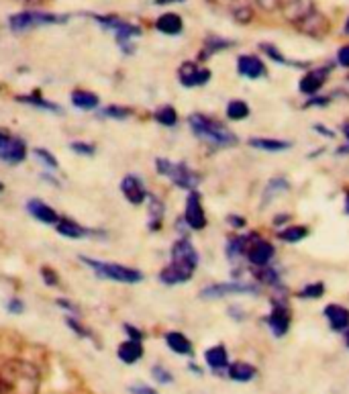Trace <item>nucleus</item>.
<instances>
[{"label":"nucleus","mask_w":349,"mask_h":394,"mask_svg":"<svg viewBox=\"0 0 349 394\" xmlns=\"http://www.w3.org/2000/svg\"><path fill=\"white\" fill-rule=\"evenodd\" d=\"M41 372L27 360H6L0 366V394H39Z\"/></svg>","instance_id":"f257e3e1"},{"label":"nucleus","mask_w":349,"mask_h":394,"mask_svg":"<svg viewBox=\"0 0 349 394\" xmlns=\"http://www.w3.org/2000/svg\"><path fill=\"white\" fill-rule=\"evenodd\" d=\"M198 268V251L188 237H180L172 245V259L160 272V280L168 286L188 282Z\"/></svg>","instance_id":"f03ea898"},{"label":"nucleus","mask_w":349,"mask_h":394,"mask_svg":"<svg viewBox=\"0 0 349 394\" xmlns=\"http://www.w3.org/2000/svg\"><path fill=\"white\" fill-rule=\"evenodd\" d=\"M282 12L288 23L311 37H325L329 31V21L321 10H317L313 0H284Z\"/></svg>","instance_id":"7ed1b4c3"},{"label":"nucleus","mask_w":349,"mask_h":394,"mask_svg":"<svg viewBox=\"0 0 349 394\" xmlns=\"http://www.w3.org/2000/svg\"><path fill=\"white\" fill-rule=\"evenodd\" d=\"M188 125H190V131L200 139L204 141L206 146L210 148H217V150H227V148H235L239 143V137L229 129L225 127L221 121L213 119V117H206V115H190L188 117Z\"/></svg>","instance_id":"20e7f679"},{"label":"nucleus","mask_w":349,"mask_h":394,"mask_svg":"<svg viewBox=\"0 0 349 394\" xmlns=\"http://www.w3.org/2000/svg\"><path fill=\"white\" fill-rule=\"evenodd\" d=\"M80 262H84L88 268H92L96 272V276L112 280V282H121V284H137L143 280L141 270L137 268H127L121 264H108V262H98L94 257L88 255H80Z\"/></svg>","instance_id":"39448f33"},{"label":"nucleus","mask_w":349,"mask_h":394,"mask_svg":"<svg viewBox=\"0 0 349 394\" xmlns=\"http://www.w3.org/2000/svg\"><path fill=\"white\" fill-rule=\"evenodd\" d=\"M156 170H158V174L172 180V184H176L178 188L188 190V192L196 190L200 184V176L194 170H190L186 163H174L170 159L158 158L156 159Z\"/></svg>","instance_id":"423d86ee"},{"label":"nucleus","mask_w":349,"mask_h":394,"mask_svg":"<svg viewBox=\"0 0 349 394\" xmlns=\"http://www.w3.org/2000/svg\"><path fill=\"white\" fill-rule=\"evenodd\" d=\"M62 23H68V16L43 12V10H23V12H16L8 19V27L14 33H23L29 29L45 27V25H62Z\"/></svg>","instance_id":"0eeeda50"},{"label":"nucleus","mask_w":349,"mask_h":394,"mask_svg":"<svg viewBox=\"0 0 349 394\" xmlns=\"http://www.w3.org/2000/svg\"><path fill=\"white\" fill-rule=\"evenodd\" d=\"M269 305L272 309H269V315L265 316V325L269 327L274 337H284L290 329V309H288V301L282 286L274 290Z\"/></svg>","instance_id":"6e6552de"},{"label":"nucleus","mask_w":349,"mask_h":394,"mask_svg":"<svg viewBox=\"0 0 349 394\" xmlns=\"http://www.w3.org/2000/svg\"><path fill=\"white\" fill-rule=\"evenodd\" d=\"M94 21L100 23L104 29H108V31L115 33V37H117V41H119V45L123 47L125 54H133V47H129V41H131L133 37H139V35H141V27H137V25H133V23H127V21H123V19H119V16H112V14H108V16H98V14H94Z\"/></svg>","instance_id":"1a4fd4ad"},{"label":"nucleus","mask_w":349,"mask_h":394,"mask_svg":"<svg viewBox=\"0 0 349 394\" xmlns=\"http://www.w3.org/2000/svg\"><path fill=\"white\" fill-rule=\"evenodd\" d=\"M208 6L221 14L231 16L239 25H248L254 19V8L248 0H208Z\"/></svg>","instance_id":"9d476101"},{"label":"nucleus","mask_w":349,"mask_h":394,"mask_svg":"<svg viewBox=\"0 0 349 394\" xmlns=\"http://www.w3.org/2000/svg\"><path fill=\"white\" fill-rule=\"evenodd\" d=\"M229 294H258V286L252 284V282H243V280L213 284V286L202 288L200 299H223V297H229Z\"/></svg>","instance_id":"9b49d317"},{"label":"nucleus","mask_w":349,"mask_h":394,"mask_svg":"<svg viewBox=\"0 0 349 394\" xmlns=\"http://www.w3.org/2000/svg\"><path fill=\"white\" fill-rule=\"evenodd\" d=\"M274 253H276V249H274V245L267 239H263L260 233H252L248 251H245L250 264H254L256 268H265V266L272 264Z\"/></svg>","instance_id":"f8f14e48"},{"label":"nucleus","mask_w":349,"mask_h":394,"mask_svg":"<svg viewBox=\"0 0 349 394\" xmlns=\"http://www.w3.org/2000/svg\"><path fill=\"white\" fill-rule=\"evenodd\" d=\"M184 223H186L190 229H194V231H200V229L206 227V215H204L202 198H200V192H198V190L188 192L186 209H184Z\"/></svg>","instance_id":"ddd939ff"},{"label":"nucleus","mask_w":349,"mask_h":394,"mask_svg":"<svg viewBox=\"0 0 349 394\" xmlns=\"http://www.w3.org/2000/svg\"><path fill=\"white\" fill-rule=\"evenodd\" d=\"M331 70H333V64H331V66H321V68L309 70V72L300 78V82H298V90H300L304 96H309V98L315 96V94L327 84Z\"/></svg>","instance_id":"4468645a"},{"label":"nucleus","mask_w":349,"mask_h":394,"mask_svg":"<svg viewBox=\"0 0 349 394\" xmlns=\"http://www.w3.org/2000/svg\"><path fill=\"white\" fill-rule=\"evenodd\" d=\"M210 70L208 68H200L196 62H184L178 68V80L184 88H196V86H204L210 80Z\"/></svg>","instance_id":"2eb2a0df"},{"label":"nucleus","mask_w":349,"mask_h":394,"mask_svg":"<svg viewBox=\"0 0 349 394\" xmlns=\"http://www.w3.org/2000/svg\"><path fill=\"white\" fill-rule=\"evenodd\" d=\"M121 192H123V196L127 198V202H131V205H135V207L143 205L145 198H147V188L143 186L141 178H139V176H133V174L127 176V178L121 182Z\"/></svg>","instance_id":"dca6fc26"},{"label":"nucleus","mask_w":349,"mask_h":394,"mask_svg":"<svg viewBox=\"0 0 349 394\" xmlns=\"http://www.w3.org/2000/svg\"><path fill=\"white\" fill-rule=\"evenodd\" d=\"M237 72H239V76L248 80H260L267 76V68L258 56H239Z\"/></svg>","instance_id":"f3484780"},{"label":"nucleus","mask_w":349,"mask_h":394,"mask_svg":"<svg viewBox=\"0 0 349 394\" xmlns=\"http://www.w3.org/2000/svg\"><path fill=\"white\" fill-rule=\"evenodd\" d=\"M27 158V146L23 139L16 137H8L2 146H0V159L6 163H21Z\"/></svg>","instance_id":"a211bd4d"},{"label":"nucleus","mask_w":349,"mask_h":394,"mask_svg":"<svg viewBox=\"0 0 349 394\" xmlns=\"http://www.w3.org/2000/svg\"><path fill=\"white\" fill-rule=\"evenodd\" d=\"M27 211H29L37 221H41V223H45V225H58V223H60V215H58L49 205H45V202L39 200V198L29 200V202H27Z\"/></svg>","instance_id":"6ab92c4d"},{"label":"nucleus","mask_w":349,"mask_h":394,"mask_svg":"<svg viewBox=\"0 0 349 394\" xmlns=\"http://www.w3.org/2000/svg\"><path fill=\"white\" fill-rule=\"evenodd\" d=\"M233 45H235V41H231V39H223V37H217V35H208V37L204 39V43H202V49H200L198 60H200V62H206V60L213 58L215 54L225 51V49H229V47H233Z\"/></svg>","instance_id":"aec40b11"},{"label":"nucleus","mask_w":349,"mask_h":394,"mask_svg":"<svg viewBox=\"0 0 349 394\" xmlns=\"http://www.w3.org/2000/svg\"><path fill=\"white\" fill-rule=\"evenodd\" d=\"M204 362L213 372H223L229 368V354L225 345H213L204 351Z\"/></svg>","instance_id":"412c9836"},{"label":"nucleus","mask_w":349,"mask_h":394,"mask_svg":"<svg viewBox=\"0 0 349 394\" xmlns=\"http://www.w3.org/2000/svg\"><path fill=\"white\" fill-rule=\"evenodd\" d=\"M325 316L333 331H348L349 329V309L344 305H327Z\"/></svg>","instance_id":"4be33fe9"},{"label":"nucleus","mask_w":349,"mask_h":394,"mask_svg":"<svg viewBox=\"0 0 349 394\" xmlns=\"http://www.w3.org/2000/svg\"><path fill=\"white\" fill-rule=\"evenodd\" d=\"M156 29L164 35H180L184 29V21L180 14L176 12H164L162 16H158L156 21Z\"/></svg>","instance_id":"5701e85b"},{"label":"nucleus","mask_w":349,"mask_h":394,"mask_svg":"<svg viewBox=\"0 0 349 394\" xmlns=\"http://www.w3.org/2000/svg\"><path fill=\"white\" fill-rule=\"evenodd\" d=\"M117 356H119V360L125 362V364H135V362H139V360L143 358V345H141V341L127 339V341H123V343L119 345Z\"/></svg>","instance_id":"b1692460"},{"label":"nucleus","mask_w":349,"mask_h":394,"mask_svg":"<svg viewBox=\"0 0 349 394\" xmlns=\"http://www.w3.org/2000/svg\"><path fill=\"white\" fill-rule=\"evenodd\" d=\"M288 190H290V182H288L286 178H282V176L272 178V180L265 184V188H263L262 207H265L267 202H274L278 196H282V194L288 192Z\"/></svg>","instance_id":"393cba45"},{"label":"nucleus","mask_w":349,"mask_h":394,"mask_svg":"<svg viewBox=\"0 0 349 394\" xmlns=\"http://www.w3.org/2000/svg\"><path fill=\"white\" fill-rule=\"evenodd\" d=\"M58 233L68 239H82L86 235H96V231H90L86 227H82L80 223L72 221V219H60V223L56 225Z\"/></svg>","instance_id":"a878e982"},{"label":"nucleus","mask_w":349,"mask_h":394,"mask_svg":"<svg viewBox=\"0 0 349 394\" xmlns=\"http://www.w3.org/2000/svg\"><path fill=\"white\" fill-rule=\"evenodd\" d=\"M166 343H168V347H170L174 354H178V356H192V351H194L192 341H190L184 333H180V331L166 333Z\"/></svg>","instance_id":"bb28decb"},{"label":"nucleus","mask_w":349,"mask_h":394,"mask_svg":"<svg viewBox=\"0 0 349 394\" xmlns=\"http://www.w3.org/2000/svg\"><path fill=\"white\" fill-rule=\"evenodd\" d=\"M227 374L235 382H250V380L256 378L258 370L252 364H248V362H235V364H229Z\"/></svg>","instance_id":"cd10ccee"},{"label":"nucleus","mask_w":349,"mask_h":394,"mask_svg":"<svg viewBox=\"0 0 349 394\" xmlns=\"http://www.w3.org/2000/svg\"><path fill=\"white\" fill-rule=\"evenodd\" d=\"M250 237H252V233H248V235L231 237V239L227 241L225 253H227L229 262H237L239 257H243V255H245L248 245H250Z\"/></svg>","instance_id":"c85d7f7f"},{"label":"nucleus","mask_w":349,"mask_h":394,"mask_svg":"<svg viewBox=\"0 0 349 394\" xmlns=\"http://www.w3.org/2000/svg\"><path fill=\"white\" fill-rule=\"evenodd\" d=\"M16 102L31 104V106H35V108H43V111H51V113H62V106H60V104H56V102H51V100H45L39 92L16 96Z\"/></svg>","instance_id":"c756f323"},{"label":"nucleus","mask_w":349,"mask_h":394,"mask_svg":"<svg viewBox=\"0 0 349 394\" xmlns=\"http://www.w3.org/2000/svg\"><path fill=\"white\" fill-rule=\"evenodd\" d=\"M260 49H262L263 54L272 60V62H276V64H280V66H292V68H309V62H292V60H288L286 56H282L280 54V49L274 45V43H262L260 45Z\"/></svg>","instance_id":"7c9ffc66"},{"label":"nucleus","mask_w":349,"mask_h":394,"mask_svg":"<svg viewBox=\"0 0 349 394\" xmlns=\"http://www.w3.org/2000/svg\"><path fill=\"white\" fill-rule=\"evenodd\" d=\"M250 146L256 148V150H262V152H284V150H290V148H292L290 141H284V139H267V137H252V139H250Z\"/></svg>","instance_id":"2f4dec72"},{"label":"nucleus","mask_w":349,"mask_h":394,"mask_svg":"<svg viewBox=\"0 0 349 394\" xmlns=\"http://www.w3.org/2000/svg\"><path fill=\"white\" fill-rule=\"evenodd\" d=\"M147 198H149V229L160 231L162 221H164V202L149 192H147Z\"/></svg>","instance_id":"473e14b6"},{"label":"nucleus","mask_w":349,"mask_h":394,"mask_svg":"<svg viewBox=\"0 0 349 394\" xmlns=\"http://www.w3.org/2000/svg\"><path fill=\"white\" fill-rule=\"evenodd\" d=\"M72 104L82 111H92L98 106V96L86 90H76V92H72Z\"/></svg>","instance_id":"72a5a7b5"},{"label":"nucleus","mask_w":349,"mask_h":394,"mask_svg":"<svg viewBox=\"0 0 349 394\" xmlns=\"http://www.w3.org/2000/svg\"><path fill=\"white\" fill-rule=\"evenodd\" d=\"M256 278H258L262 284L269 286V288H280V286H282V276H280V272H278V270H274L272 266L258 268Z\"/></svg>","instance_id":"f704fd0d"},{"label":"nucleus","mask_w":349,"mask_h":394,"mask_svg":"<svg viewBox=\"0 0 349 394\" xmlns=\"http://www.w3.org/2000/svg\"><path fill=\"white\" fill-rule=\"evenodd\" d=\"M306 235H309V227H304V225H292V227L278 231V239L284 243H298Z\"/></svg>","instance_id":"c9c22d12"},{"label":"nucleus","mask_w":349,"mask_h":394,"mask_svg":"<svg viewBox=\"0 0 349 394\" xmlns=\"http://www.w3.org/2000/svg\"><path fill=\"white\" fill-rule=\"evenodd\" d=\"M250 113L252 111H250V104L245 100H231L227 104V117L231 121H243V119L250 117Z\"/></svg>","instance_id":"e433bc0d"},{"label":"nucleus","mask_w":349,"mask_h":394,"mask_svg":"<svg viewBox=\"0 0 349 394\" xmlns=\"http://www.w3.org/2000/svg\"><path fill=\"white\" fill-rule=\"evenodd\" d=\"M154 119H156L160 125H164V127H174L176 123H178V113H176L174 106L166 104V106H160V108L154 113Z\"/></svg>","instance_id":"4c0bfd02"},{"label":"nucleus","mask_w":349,"mask_h":394,"mask_svg":"<svg viewBox=\"0 0 349 394\" xmlns=\"http://www.w3.org/2000/svg\"><path fill=\"white\" fill-rule=\"evenodd\" d=\"M100 115H102V117H108V119H129V117H131V108L119 106V104H110V106L102 108Z\"/></svg>","instance_id":"58836bf2"},{"label":"nucleus","mask_w":349,"mask_h":394,"mask_svg":"<svg viewBox=\"0 0 349 394\" xmlns=\"http://www.w3.org/2000/svg\"><path fill=\"white\" fill-rule=\"evenodd\" d=\"M325 294V284L323 282H313V284H306L300 292H298V297L300 299H321Z\"/></svg>","instance_id":"ea45409f"},{"label":"nucleus","mask_w":349,"mask_h":394,"mask_svg":"<svg viewBox=\"0 0 349 394\" xmlns=\"http://www.w3.org/2000/svg\"><path fill=\"white\" fill-rule=\"evenodd\" d=\"M152 376H154L160 384H172V382H174V376H172L166 368H162V366H154Z\"/></svg>","instance_id":"a19ab883"},{"label":"nucleus","mask_w":349,"mask_h":394,"mask_svg":"<svg viewBox=\"0 0 349 394\" xmlns=\"http://www.w3.org/2000/svg\"><path fill=\"white\" fill-rule=\"evenodd\" d=\"M70 148H72V152L78 154V156H94V154H96L94 143H86V141H74Z\"/></svg>","instance_id":"79ce46f5"},{"label":"nucleus","mask_w":349,"mask_h":394,"mask_svg":"<svg viewBox=\"0 0 349 394\" xmlns=\"http://www.w3.org/2000/svg\"><path fill=\"white\" fill-rule=\"evenodd\" d=\"M66 325L76 333V335H80V337H88V339H92V333L88 331L86 327L82 325V323H78L74 316H66Z\"/></svg>","instance_id":"37998d69"},{"label":"nucleus","mask_w":349,"mask_h":394,"mask_svg":"<svg viewBox=\"0 0 349 394\" xmlns=\"http://www.w3.org/2000/svg\"><path fill=\"white\" fill-rule=\"evenodd\" d=\"M33 154H35L37 158H41V161H43L45 165H49L51 170H56V167L60 165V163H58V159H56V156H53L51 152H47V150H41V148H37Z\"/></svg>","instance_id":"c03bdc74"},{"label":"nucleus","mask_w":349,"mask_h":394,"mask_svg":"<svg viewBox=\"0 0 349 394\" xmlns=\"http://www.w3.org/2000/svg\"><path fill=\"white\" fill-rule=\"evenodd\" d=\"M41 278H43V282H45L47 286H58V284H60V276L56 274L53 268L43 266V268H41Z\"/></svg>","instance_id":"a18cd8bd"},{"label":"nucleus","mask_w":349,"mask_h":394,"mask_svg":"<svg viewBox=\"0 0 349 394\" xmlns=\"http://www.w3.org/2000/svg\"><path fill=\"white\" fill-rule=\"evenodd\" d=\"M331 104V96H311L306 102H304V108H313V106H319V108H323V106H329Z\"/></svg>","instance_id":"49530a36"},{"label":"nucleus","mask_w":349,"mask_h":394,"mask_svg":"<svg viewBox=\"0 0 349 394\" xmlns=\"http://www.w3.org/2000/svg\"><path fill=\"white\" fill-rule=\"evenodd\" d=\"M258 2V6L265 10V12H274V10H280L282 8V4H284V0H256Z\"/></svg>","instance_id":"de8ad7c7"},{"label":"nucleus","mask_w":349,"mask_h":394,"mask_svg":"<svg viewBox=\"0 0 349 394\" xmlns=\"http://www.w3.org/2000/svg\"><path fill=\"white\" fill-rule=\"evenodd\" d=\"M6 311L12 313V315H21V313L25 311V305H23V301H19V299H10L8 305H6Z\"/></svg>","instance_id":"09e8293b"},{"label":"nucleus","mask_w":349,"mask_h":394,"mask_svg":"<svg viewBox=\"0 0 349 394\" xmlns=\"http://www.w3.org/2000/svg\"><path fill=\"white\" fill-rule=\"evenodd\" d=\"M123 329H125V333L129 335V339H133V341H143V333H141L137 327H133V325L125 323V325H123Z\"/></svg>","instance_id":"8fccbe9b"},{"label":"nucleus","mask_w":349,"mask_h":394,"mask_svg":"<svg viewBox=\"0 0 349 394\" xmlns=\"http://www.w3.org/2000/svg\"><path fill=\"white\" fill-rule=\"evenodd\" d=\"M227 223H229L233 229H243V227L248 225L245 217H241V215H229V217H227Z\"/></svg>","instance_id":"3c124183"},{"label":"nucleus","mask_w":349,"mask_h":394,"mask_svg":"<svg viewBox=\"0 0 349 394\" xmlns=\"http://www.w3.org/2000/svg\"><path fill=\"white\" fill-rule=\"evenodd\" d=\"M337 64L344 66V68H349V43L337 51Z\"/></svg>","instance_id":"603ef678"},{"label":"nucleus","mask_w":349,"mask_h":394,"mask_svg":"<svg viewBox=\"0 0 349 394\" xmlns=\"http://www.w3.org/2000/svg\"><path fill=\"white\" fill-rule=\"evenodd\" d=\"M313 131H315V133H319V135H323V137H329V139H333V137H335V131L327 129L323 123H317V125H313Z\"/></svg>","instance_id":"864d4df0"},{"label":"nucleus","mask_w":349,"mask_h":394,"mask_svg":"<svg viewBox=\"0 0 349 394\" xmlns=\"http://www.w3.org/2000/svg\"><path fill=\"white\" fill-rule=\"evenodd\" d=\"M129 393L131 394H158L154 389H149V386H145V384H137V386H131L129 389Z\"/></svg>","instance_id":"5fc2aeb1"},{"label":"nucleus","mask_w":349,"mask_h":394,"mask_svg":"<svg viewBox=\"0 0 349 394\" xmlns=\"http://www.w3.org/2000/svg\"><path fill=\"white\" fill-rule=\"evenodd\" d=\"M58 305L62 307V309H68L70 313H74V315H78V309L72 305V303H68V301H64V299H58Z\"/></svg>","instance_id":"6e6d98bb"},{"label":"nucleus","mask_w":349,"mask_h":394,"mask_svg":"<svg viewBox=\"0 0 349 394\" xmlns=\"http://www.w3.org/2000/svg\"><path fill=\"white\" fill-rule=\"evenodd\" d=\"M229 315L233 316V318H237V321H243V318H245V313H243L241 309H237V311H235V307H231V309H229Z\"/></svg>","instance_id":"4d7b16f0"},{"label":"nucleus","mask_w":349,"mask_h":394,"mask_svg":"<svg viewBox=\"0 0 349 394\" xmlns=\"http://www.w3.org/2000/svg\"><path fill=\"white\" fill-rule=\"evenodd\" d=\"M288 219H290V215H278V217L274 219V225H278V227H280V225H282V223H286Z\"/></svg>","instance_id":"13d9d810"},{"label":"nucleus","mask_w":349,"mask_h":394,"mask_svg":"<svg viewBox=\"0 0 349 394\" xmlns=\"http://www.w3.org/2000/svg\"><path fill=\"white\" fill-rule=\"evenodd\" d=\"M176 2H184V0H154V4L164 6V4H176Z\"/></svg>","instance_id":"bf43d9fd"},{"label":"nucleus","mask_w":349,"mask_h":394,"mask_svg":"<svg viewBox=\"0 0 349 394\" xmlns=\"http://www.w3.org/2000/svg\"><path fill=\"white\" fill-rule=\"evenodd\" d=\"M344 135H346V139H348V146H349V123L344 125Z\"/></svg>","instance_id":"052dcab7"},{"label":"nucleus","mask_w":349,"mask_h":394,"mask_svg":"<svg viewBox=\"0 0 349 394\" xmlns=\"http://www.w3.org/2000/svg\"><path fill=\"white\" fill-rule=\"evenodd\" d=\"M346 213L349 215V190L346 192Z\"/></svg>","instance_id":"680f3d73"},{"label":"nucleus","mask_w":349,"mask_h":394,"mask_svg":"<svg viewBox=\"0 0 349 394\" xmlns=\"http://www.w3.org/2000/svg\"><path fill=\"white\" fill-rule=\"evenodd\" d=\"M344 31L349 35V16H348V21H346V25H344Z\"/></svg>","instance_id":"e2e57ef3"},{"label":"nucleus","mask_w":349,"mask_h":394,"mask_svg":"<svg viewBox=\"0 0 349 394\" xmlns=\"http://www.w3.org/2000/svg\"><path fill=\"white\" fill-rule=\"evenodd\" d=\"M346 343H348V347H349V329L346 331Z\"/></svg>","instance_id":"0e129e2a"},{"label":"nucleus","mask_w":349,"mask_h":394,"mask_svg":"<svg viewBox=\"0 0 349 394\" xmlns=\"http://www.w3.org/2000/svg\"><path fill=\"white\" fill-rule=\"evenodd\" d=\"M2 188H4V186H2V182H0V190H2Z\"/></svg>","instance_id":"69168bd1"}]
</instances>
